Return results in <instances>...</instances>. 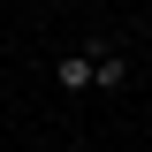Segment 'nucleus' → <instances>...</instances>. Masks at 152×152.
Segmentation results:
<instances>
[{
	"instance_id": "1",
	"label": "nucleus",
	"mask_w": 152,
	"mask_h": 152,
	"mask_svg": "<svg viewBox=\"0 0 152 152\" xmlns=\"http://www.w3.org/2000/svg\"><path fill=\"white\" fill-rule=\"evenodd\" d=\"M53 84H61L69 99H84V91H99V61L84 53V46H76V53H61V61H53Z\"/></svg>"
},
{
	"instance_id": "2",
	"label": "nucleus",
	"mask_w": 152,
	"mask_h": 152,
	"mask_svg": "<svg viewBox=\"0 0 152 152\" xmlns=\"http://www.w3.org/2000/svg\"><path fill=\"white\" fill-rule=\"evenodd\" d=\"M84 53L99 61V91H122V84H129V53H122V46H114V38H91V46H84Z\"/></svg>"
}]
</instances>
